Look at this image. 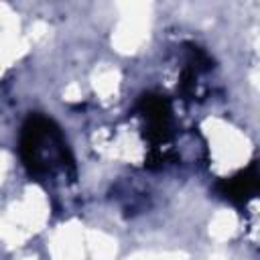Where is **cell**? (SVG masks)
<instances>
[{
  "instance_id": "obj_1",
  "label": "cell",
  "mask_w": 260,
  "mask_h": 260,
  "mask_svg": "<svg viewBox=\"0 0 260 260\" xmlns=\"http://www.w3.org/2000/svg\"><path fill=\"white\" fill-rule=\"evenodd\" d=\"M22 152L26 165L39 171H51L53 162H65V144L59 130L43 118H32L24 126Z\"/></svg>"
}]
</instances>
